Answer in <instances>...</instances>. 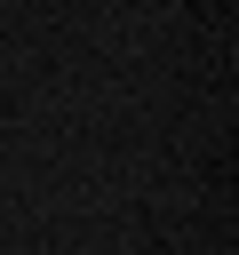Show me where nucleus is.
Returning a JSON list of instances; mask_svg holds the SVG:
<instances>
[]
</instances>
